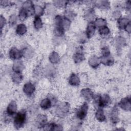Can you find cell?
Here are the masks:
<instances>
[{"label": "cell", "mask_w": 131, "mask_h": 131, "mask_svg": "<svg viewBox=\"0 0 131 131\" xmlns=\"http://www.w3.org/2000/svg\"><path fill=\"white\" fill-rule=\"evenodd\" d=\"M6 24V19L4 17H3V15H1V18H0V26H1V29H2V28L5 26Z\"/></svg>", "instance_id": "7bdbcfd3"}, {"label": "cell", "mask_w": 131, "mask_h": 131, "mask_svg": "<svg viewBox=\"0 0 131 131\" xmlns=\"http://www.w3.org/2000/svg\"><path fill=\"white\" fill-rule=\"evenodd\" d=\"M82 48L81 47L80 50L78 49V50H77V51L76 53H75L73 55V59L74 62L76 63H79L81 62H82L85 59Z\"/></svg>", "instance_id": "9a60e30c"}, {"label": "cell", "mask_w": 131, "mask_h": 131, "mask_svg": "<svg viewBox=\"0 0 131 131\" xmlns=\"http://www.w3.org/2000/svg\"><path fill=\"white\" fill-rule=\"evenodd\" d=\"M52 106H53L52 101L48 97L42 99L40 103V107L45 110L49 109Z\"/></svg>", "instance_id": "7402d4cb"}, {"label": "cell", "mask_w": 131, "mask_h": 131, "mask_svg": "<svg viewBox=\"0 0 131 131\" xmlns=\"http://www.w3.org/2000/svg\"><path fill=\"white\" fill-rule=\"evenodd\" d=\"M76 13L72 10H66L64 11V17L70 21L74 19V18L76 17Z\"/></svg>", "instance_id": "1f68e13d"}, {"label": "cell", "mask_w": 131, "mask_h": 131, "mask_svg": "<svg viewBox=\"0 0 131 131\" xmlns=\"http://www.w3.org/2000/svg\"><path fill=\"white\" fill-rule=\"evenodd\" d=\"M44 12L45 9L41 6L38 5H34V14H35V16L40 17L43 14Z\"/></svg>", "instance_id": "d6a6232c"}, {"label": "cell", "mask_w": 131, "mask_h": 131, "mask_svg": "<svg viewBox=\"0 0 131 131\" xmlns=\"http://www.w3.org/2000/svg\"><path fill=\"white\" fill-rule=\"evenodd\" d=\"M81 96L86 101H90L93 99L94 95L92 90L88 88L83 89L80 92Z\"/></svg>", "instance_id": "8fae6325"}, {"label": "cell", "mask_w": 131, "mask_h": 131, "mask_svg": "<svg viewBox=\"0 0 131 131\" xmlns=\"http://www.w3.org/2000/svg\"><path fill=\"white\" fill-rule=\"evenodd\" d=\"M95 105L98 108H104L108 106L111 103V99L110 97L106 94L103 95H98L93 98Z\"/></svg>", "instance_id": "6da1fadb"}, {"label": "cell", "mask_w": 131, "mask_h": 131, "mask_svg": "<svg viewBox=\"0 0 131 131\" xmlns=\"http://www.w3.org/2000/svg\"><path fill=\"white\" fill-rule=\"evenodd\" d=\"M27 31V28L24 24H18L16 28V33L19 36L24 35Z\"/></svg>", "instance_id": "484cf974"}, {"label": "cell", "mask_w": 131, "mask_h": 131, "mask_svg": "<svg viewBox=\"0 0 131 131\" xmlns=\"http://www.w3.org/2000/svg\"><path fill=\"white\" fill-rule=\"evenodd\" d=\"M53 32L55 36L60 37H62L64 34L65 30L62 27L55 26L53 30Z\"/></svg>", "instance_id": "4dcf8cb0"}, {"label": "cell", "mask_w": 131, "mask_h": 131, "mask_svg": "<svg viewBox=\"0 0 131 131\" xmlns=\"http://www.w3.org/2000/svg\"><path fill=\"white\" fill-rule=\"evenodd\" d=\"M23 56L27 58H31L33 56V50L30 47H26L21 50Z\"/></svg>", "instance_id": "f1b7e54d"}, {"label": "cell", "mask_w": 131, "mask_h": 131, "mask_svg": "<svg viewBox=\"0 0 131 131\" xmlns=\"http://www.w3.org/2000/svg\"><path fill=\"white\" fill-rule=\"evenodd\" d=\"M110 120L113 124H117L119 121V112L116 105L114 106L110 113Z\"/></svg>", "instance_id": "30bf717a"}, {"label": "cell", "mask_w": 131, "mask_h": 131, "mask_svg": "<svg viewBox=\"0 0 131 131\" xmlns=\"http://www.w3.org/2000/svg\"><path fill=\"white\" fill-rule=\"evenodd\" d=\"M53 5L56 8H63L68 5V1H53Z\"/></svg>", "instance_id": "d590c367"}, {"label": "cell", "mask_w": 131, "mask_h": 131, "mask_svg": "<svg viewBox=\"0 0 131 131\" xmlns=\"http://www.w3.org/2000/svg\"><path fill=\"white\" fill-rule=\"evenodd\" d=\"M69 83L72 85L74 86H78L80 84V80L77 74L75 73H72L70 75L69 78Z\"/></svg>", "instance_id": "ac0fdd59"}, {"label": "cell", "mask_w": 131, "mask_h": 131, "mask_svg": "<svg viewBox=\"0 0 131 131\" xmlns=\"http://www.w3.org/2000/svg\"><path fill=\"white\" fill-rule=\"evenodd\" d=\"M125 30L128 33H130V31H131V23L130 22L127 25V26L126 27Z\"/></svg>", "instance_id": "bcb514c9"}, {"label": "cell", "mask_w": 131, "mask_h": 131, "mask_svg": "<svg viewBox=\"0 0 131 131\" xmlns=\"http://www.w3.org/2000/svg\"><path fill=\"white\" fill-rule=\"evenodd\" d=\"M12 81L15 84L20 83L23 79V76L21 72H14L11 76Z\"/></svg>", "instance_id": "603a6c76"}, {"label": "cell", "mask_w": 131, "mask_h": 131, "mask_svg": "<svg viewBox=\"0 0 131 131\" xmlns=\"http://www.w3.org/2000/svg\"><path fill=\"white\" fill-rule=\"evenodd\" d=\"M125 8L127 10H130V8H131V2L130 1H126L125 2Z\"/></svg>", "instance_id": "f6af8a7d"}, {"label": "cell", "mask_w": 131, "mask_h": 131, "mask_svg": "<svg viewBox=\"0 0 131 131\" xmlns=\"http://www.w3.org/2000/svg\"><path fill=\"white\" fill-rule=\"evenodd\" d=\"M9 56L11 59L17 60H19L23 56L21 50H19L15 47H12L9 52Z\"/></svg>", "instance_id": "8992f818"}, {"label": "cell", "mask_w": 131, "mask_h": 131, "mask_svg": "<svg viewBox=\"0 0 131 131\" xmlns=\"http://www.w3.org/2000/svg\"><path fill=\"white\" fill-rule=\"evenodd\" d=\"M94 23V24L96 26V27L97 28H100V27H103V26H106V24H107V21L106 20L103 18H97L95 22Z\"/></svg>", "instance_id": "e575fe53"}, {"label": "cell", "mask_w": 131, "mask_h": 131, "mask_svg": "<svg viewBox=\"0 0 131 131\" xmlns=\"http://www.w3.org/2000/svg\"><path fill=\"white\" fill-rule=\"evenodd\" d=\"M17 109V105L16 102L14 100H12L7 106L6 113L8 114V115L12 117L16 113Z\"/></svg>", "instance_id": "7c38bea8"}, {"label": "cell", "mask_w": 131, "mask_h": 131, "mask_svg": "<svg viewBox=\"0 0 131 131\" xmlns=\"http://www.w3.org/2000/svg\"><path fill=\"white\" fill-rule=\"evenodd\" d=\"M95 118L99 122H103L105 120L106 117L102 108H97L95 113Z\"/></svg>", "instance_id": "cb8c5ba5"}, {"label": "cell", "mask_w": 131, "mask_h": 131, "mask_svg": "<svg viewBox=\"0 0 131 131\" xmlns=\"http://www.w3.org/2000/svg\"><path fill=\"white\" fill-rule=\"evenodd\" d=\"M28 17H29V15L28 14V13L26 11V10L21 7L19 10V14H18L19 19L20 21H23L26 20Z\"/></svg>", "instance_id": "836d02e7"}, {"label": "cell", "mask_w": 131, "mask_h": 131, "mask_svg": "<svg viewBox=\"0 0 131 131\" xmlns=\"http://www.w3.org/2000/svg\"><path fill=\"white\" fill-rule=\"evenodd\" d=\"M111 54L110 51L107 47H104L101 49V55H108V54Z\"/></svg>", "instance_id": "b9f144b4"}, {"label": "cell", "mask_w": 131, "mask_h": 131, "mask_svg": "<svg viewBox=\"0 0 131 131\" xmlns=\"http://www.w3.org/2000/svg\"><path fill=\"white\" fill-rule=\"evenodd\" d=\"M26 111L25 110H21L16 114L14 118L13 125L14 127L17 129L23 127L26 122Z\"/></svg>", "instance_id": "7a4b0ae2"}, {"label": "cell", "mask_w": 131, "mask_h": 131, "mask_svg": "<svg viewBox=\"0 0 131 131\" xmlns=\"http://www.w3.org/2000/svg\"><path fill=\"white\" fill-rule=\"evenodd\" d=\"M33 25L35 29L36 30H39L42 27L43 23L40 17L37 16H35L33 21Z\"/></svg>", "instance_id": "f546056e"}, {"label": "cell", "mask_w": 131, "mask_h": 131, "mask_svg": "<svg viewBox=\"0 0 131 131\" xmlns=\"http://www.w3.org/2000/svg\"><path fill=\"white\" fill-rule=\"evenodd\" d=\"M88 62L91 67L94 69H96L99 67L101 63L100 58L96 55H93L91 56L89 59Z\"/></svg>", "instance_id": "e0dca14e"}, {"label": "cell", "mask_w": 131, "mask_h": 131, "mask_svg": "<svg viewBox=\"0 0 131 131\" xmlns=\"http://www.w3.org/2000/svg\"><path fill=\"white\" fill-rule=\"evenodd\" d=\"M47 121L48 118L46 115L40 114L36 118L35 121L36 125L38 128H43L44 126L47 124Z\"/></svg>", "instance_id": "9c48e42d"}, {"label": "cell", "mask_w": 131, "mask_h": 131, "mask_svg": "<svg viewBox=\"0 0 131 131\" xmlns=\"http://www.w3.org/2000/svg\"><path fill=\"white\" fill-rule=\"evenodd\" d=\"M70 104L68 102H62L57 106L55 113L58 117L63 118L68 115L70 112Z\"/></svg>", "instance_id": "3957f363"}, {"label": "cell", "mask_w": 131, "mask_h": 131, "mask_svg": "<svg viewBox=\"0 0 131 131\" xmlns=\"http://www.w3.org/2000/svg\"><path fill=\"white\" fill-rule=\"evenodd\" d=\"M121 12L119 10H115L113 12L112 16L115 19H119L121 17Z\"/></svg>", "instance_id": "f35d334b"}, {"label": "cell", "mask_w": 131, "mask_h": 131, "mask_svg": "<svg viewBox=\"0 0 131 131\" xmlns=\"http://www.w3.org/2000/svg\"><path fill=\"white\" fill-rule=\"evenodd\" d=\"M23 90L26 95L30 97L34 94L35 91V86L32 82H28L24 85Z\"/></svg>", "instance_id": "52a82bcc"}, {"label": "cell", "mask_w": 131, "mask_h": 131, "mask_svg": "<svg viewBox=\"0 0 131 131\" xmlns=\"http://www.w3.org/2000/svg\"><path fill=\"white\" fill-rule=\"evenodd\" d=\"M98 32L102 37H106L110 34L111 31L107 26H104L98 28Z\"/></svg>", "instance_id": "83f0119b"}, {"label": "cell", "mask_w": 131, "mask_h": 131, "mask_svg": "<svg viewBox=\"0 0 131 131\" xmlns=\"http://www.w3.org/2000/svg\"><path fill=\"white\" fill-rule=\"evenodd\" d=\"M46 8L47 9V11L48 12H49V13H51L53 12H54L55 11V9L53 7V6L51 5V4H48L46 6Z\"/></svg>", "instance_id": "ee69618b"}, {"label": "cell", "mask_w": 131, "mask_h": 131, "mask_svg": "<svg viewBox=\"0 0 131 131\" xmlns=\"http://www.w3.org/2000/svg\"><path fill=\"white\" fill-rule=\"evenodd\" d=\"M25 69V65L22 61L17 60L15 61L12 66V70L14 72H21Z\"/></svg>", "instance_id": "ffe728a7"}, {"label": "cell", "mask_w": 131, "mask_h": 131, "mask_svg": "<svg viewBox=\"0 0 131 131\" xmlns=\"http://www.w3.org/2000/svg\"><path fill=\"white\" fill-rule=\"evenodd\" d=\"M101 63L107 66H111L114 63V59L110 54L101 55L100 57Z\"/></svg>", "instance_id": "4fadbf2b"}, {"label": "cell", "mask_w": 131, "mask_h": 131, "mask_svg": "<svg viewBox=\"0 0 131 131\" xmlns=\"http://www.w3.org/2000/svg\"><path fill=\"white\" fill-rule=\"evenodd\" d=\"M96 27L94 22H90L88 23L85 34L88 38H90L93 36L95 34Z\"/></svg>", "instance_id": "5bb4252c"}, {"label": "cell", "mask_w": 131, "mask_h": 131, "mask_svg": "<svg viewBox=\"0 0 131 131\" xmlns=\"http://www.w3.org/2000/svg\"><path fill=\"white\" fill-rule=\"evenodd\" d=\"M126 45V40L122 36H118L115 40V45L117 50H120Z\"/></svg>", "instance_id": "d4e9b609"}, {"label": "cell", "mask_w": 131, "mask_h": 131, "mask_svg": "<svg viewBox=\"0 0 131 131\" xmlns=\"http://www.w3.org/2000/svg\"><path fill=\"white\" fill-rule=\"evenodd\" d=\"M22 8L26 10L29 16L34 14V5L31 1H26L23 4Z\"/></svg>", "instance_id": "ba28073f"}, {"label": "cell", "mask_w": 131, "mask_h": 131, "mask_svg": "<svg viewBox=\"0 0 131 131\" xmlns=\"http://www.w3.org/2000/svg\"><path fill=\"white\" fill-rule=\"evenodd\" d=\"M17 17L15 14H11L9 18V24L10 26H14L17 23Z\"/></svg>", "instance_id": "8d00e7d4"}, {"label": "cell", "mask_w": 131, "mask_h": 131, "mask_svg": "<svg viewBox=\"0 0 131 131\" xmlns=\"http://www.w3.org/2000/svg\"><path fill=\"white\" fill-rule=\"evenodd\" d=\"M49 60L51 63L56 64L60 60V56L56 52L53 51L49 55Z\"/></svg>", "instance_id": "4316f807"}, {"label": "cell", "mask_w": 131, "mask_h": 131, "mask_svg": "<svg viewBox=\"0 0 131 131\" xmlns=\"http://www.w3.org/2000/svg\"><path fill=\"white\" fill-rule=\"evenodd\" d=\"M89 109V105L88 103L85 102L83 103L78 108H77L75 111V116L76 119L79 120H84L88 114Z\"/></svg>", "instance_id": "277c9868"}, {"label": "cell", "mask_w": 131, "mask_h": 131, "mask_svg": "<svg viewBox=\"0 0 131 131\" xmlns=\"http://www.w3.org/2000/svg\"><path fill=\"white\" fill-rule=\"evenodd\" d=\"M94 5L97 8L102 10H107L110 7L109 2L106 1H98L94 2Z\"/></svg>", "instance_id": "44dd1931"}, {"label": "cell", "mask_w": 131, "mask_h": 131, "mask_svg": "<svg viewBox=\"0 0 131 131\" xmlns=\"http://www.w3.org/2000/svg\"><path fill=\"white\" fill-rule=\"evenodd\" d=\"M87 37L85 35V34L82 33V34H80L78 37V42L80 43H83L86 42Z\"/></svg>", "instance_id": "74e56055"}, {"label": "cell", "mask_w": 131, "mask_h": 131, "mask_svg": "<svg viewBox=\"0 0 131 131\" xmlns=\"http://www.w3.org/2000/svg\"><path fill=\"white\" fill-rule=\"evenodd\" d=\"M130 22V20L125 17L120 18L117 20V26L118 28L120 30H125L127 25Z\"/></svg>", "instance_id": "d6986e66"}, {"label": "cell", "mask_w": 131, "mask_h": 131, "mask_svg": "<svg viewBox=\"0 0 131 131\" xmlns=\"http://www.w3.org/2000/svg\"><path fill=\"white\" fill-rule=\"evenodd\" d=\"M48 97L50 99L51 101H52L53 106L55 105V104L57 103V99L56 97L55 96H54L53 95H51V94L48 95Z\"/></svg>", "instance_id": "ab89813d"}, {"label": "cell", "mask_w": 131, "mask_h": 131, "mask_svg": "<svg viewBox=\"0 0 131 131\" xmlns=\"http://www.w3.org/2000/svg\"><path fill=\"white\" fill-rule=\"evenodd\" d=\"M118 106L125 111H130L131 108L130 97L127 96L122 98L118 103Z\"/></svg>", "instance_id": "5b68a950"}, {"label": "cell", "mask_w": 131, "mask_h": 131, "mask_svg": "<svg viewBox=\"0 0 131 131\" xmlns=\"http://www.w3.org/2000/svg\"><path fill=\"white\" fill-rule=\"evenodd\" d=\"M13 3L9 1H1V5L3 7H7L9 6H11Z\"/></svg>", "instance_id": "60d3db41"}, {"label": "cell", "mask_w": 131, "mask_h": 131, "mask_svg": "<svg viewBox=\"0 0 131 131\" xmlns=\"http://www.w3.org/2000/svg\"><path fill=\"white\" fill-rule=\"evenodd\" d=\"M84 17L86 20L90 22H93L95 19L96 15L95 11L93 8H89L87 9L84 12Z\"/></svg>", "instance_id": "2e32d148"}]
</instances>
